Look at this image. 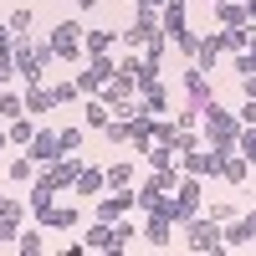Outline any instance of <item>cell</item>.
Wrapping results in <instances>:
<instances>
[{"label": "cell", "instance_id": "obj_52", "mask_svg": "<svg viewBox=\"0 0 256 256\" xmlns=\"http://www.w3.org/2000/svg\"><path fill=\"white\" fill-rule=\"evenodd\" d=\"M251 169H256V159H251Z\"/></svg>", "mask_w": 256, "mask_h": 256}, {"label": "cell", "instance_id": "obj_48", "mask_svg": "<svg viewBox=\"0 0 256 256\" xmlns=\"http://www.w3.org/2000/svg\"><path fill=\"white\" fill-rule=\"evenodd\" d=\"M6 88H10V72H0V92H6Z\"/></svg>", "mask_w": 256, "mask_h": 256}, {"label": "cell", "instance_id": "obj_41", "mask_svg": "<svg viewBox=\"0 0 256 256\" xmlns=\"http://www.w3.org/2000/svg\"><path fill=\"white\" fill-rule=\"evenodd\" d=\"M56 134H62V148H67V154L82 148V128H56Z\"/></svg>", "mask_w": 256, "mask_h": 256}, {"label": "cell", "instance_id": "obj_9", "mask_svg": "<svg viewBox=\"0 0 256 256\" xmlns=\"http://www.w3.org/2000/svg\"><path fill=\"white\" fill-rule=\"evenodd\" d=\"M180 88H184V102H195V108H205V102L216 98V92H210V72H205V67H195V62H190V67H184Z\"/></svg>", "mask_w": 256, "mask_h": 256}, {"label": "cell", "instance_id": "obj_27", "mask_svg": "<svg viewBox=\"0 0 256 256\" xmlns=\"http://www.w3.org/2000/svg\"><path fill=\"white\" fill-rule=\"evenodd\" d=\"M144 159H148V169H174V164H180V154H174L169 144H159V138L144 148Z\"/></svg>", "mask_w": 256, "mask_h": 256}, {"label": "cell", "instance_id": "obj_36", "mask_svg": "<svg viewBox=\"0 0 256 256\" xmlns=\"http://www.w3.org/2000/svg\"><path fill=\"white\" fill-rule=\"evenodd\" d=\"M205 216H216V220L226 226V220H236V216H241V205H236V200H210V210H205Z\"/></svg>", "mask_w": 256, "mask_h": 256}, {"label": "cell", "instance_id": "obj_12", "mask_svg": "<svg viewBox=\"0 0 256 256\" xmlns=\"http://www.w3.org/2000/svg\"><path fill=\"white\" fill-rule=\"evenodd\" d=\"M26 154H31L36 164H52L56 154H67V148H62V134H56V128H36V138L26 144Z\"/></svg>", "mask_w": 256, "mask_h": 256}, {"label": "cell", "instance_id": "obj_2", "mask_svg": "<svg viewBox=\"0 0 256 256\" xmlns=\"http://www.w3.org/2000/svg\"><path fill=\"white\" fill-rule=\"evenodd\" d=\"M200 138L205 144H216V148H236V138H241V118L236 113H226L216 98L200 108Z\"/></svg>", "mask_w": 256, "mask_h": 256}, {"label": "cell", "instance_id": "obj_29", "mask_svg": "<svg viewBox=\"0 0 256 256\" xmlns=\"http://www.w3.org/2000/svg\"><path fill=\"white\" fill-rule=\"evenodd\" d=\"M102 174H108V190H134V164H128V159L108 164V169H102Z\"/></svg>", "mask_w": 256, "mask_h": 256}, {"label": "cell", "instance_id": "obj_38", "mask_svg": "<svg viewBox=\"0 0 256 256\" xmlns=\"http://www.w3.org/2000/svg\"><path fill=\"white\" fill-rule=\"evenodd\" d=\"M236 148L246 159H256V123H241V138H236Z\"/></svg>", "mask_w": 256, "mask_h": 256}, {"label": "cell", "instance_id": "obj_43", "mask_svg": "<svg viewBox=\"0 0 256 256\" xmlns=\"http://www.w3.org/2000/svg\"><path fill=\"white\" fill-rule=\"evenodd\" d=\"M52 98H56V108H62V102H72V98H77V82H52Z\"/></svg>", "mask_w": 256, "mask_h": 256}, {"label": "cell", "instance_id": "obj_35", "mask_svg": "<svg viewBox=\"0 0 256 256\" xmlns=\"http://www.w3.org/2000/svg\"><path fill=\"white\" fill-rule=\"evenodd\" d=\"M128 144H134L138 154H144V148L154 144V118H134V138H128Z\"/></svg>", "mask_w": 256, "mask_h": 256}, {"label": "cell", "instance_id": "obj_37", "mask_svg": "<svg viewBox=\"0 0 256 256\" xmlns=\"http://www.w3.org/2000/svg\"><path fill=\"white\" fill-rule=\"evenodd\" d=\"M113 230H118V241H123V251H128V246H134L138 236H144V230L134 226V216H123V220H113Z\"/></svg>", "mask_w": 256, "mask_h": 256}, {"label": "cell", "instance_id": "obj_49", "mask_svg": "<svg viewBox=\"0 0 256 256\" xmlns=\"http://www.w3.org/2000/svg\"><path fill=\"white\" fill-rule=\"evenodd\" d=\"M246 16H251V20H256V0H246Z\"/></svg>", "mask_w": 256, "mask_h": 256}, {"label": "cell", "instance_id": "obj_1", "mask_svg": "<svg viewBox=\"0 0 256 256\" xmlns=\"http://www.w3.org/2000/svg\"><path fill=\"white\" fill-rule=\"evenodd\" d=\"M200 210H205V190H200V180H195V174H184V180L164 195V210H154V216H169V220L184 230L190 220L200 216Z\"/></svg>", "mask_w": 256, "mask_h": 256}, {"label": "cell", "instance_id": "obj_22", "mask_svg": "<svg viewBox=\"0 0 256 256\" xmlns=\"http://www.w3.org/2000/svg\"><path fill=\"white\" fill-rule=\"evenodd\" d=\"M220 52H226V41H220V31H216V36H200V52H195V67H205V72H216V62H220Z\"/></svg>", "mask_w": 256, "mask_h": 256}, {"label": "cell", "instance_id": "obj_23", "mask_svg": "<svg viewBox=\"0 0 256 256\" xmlns=\"http://www.w3.org/2000/svg\"><path fill=\"white\" fill-rule=\"evenodd\" d=\"M108 123H113V108H108L102 98H92L88 108H82V128H92V134H102Z\"/></svg>", "mask_w": 256, "mask_h": 256}, {"label": "cell", "instance_id": "obj_18", "mask_svg": "<svg viewBox=\"0 0 256 256\" xmlns=\"http://www.w3.org/2000/svg\"><path fill=\"white\" fill-rule=\"evenodd\" d=\"M246 174H251V159L241 154V148H226V159H220V180H226V184H246Z\"/></svg>", "mask_w": 256, "mask_h": 256}, {"label": "cell", "instance_id": "obj_44", "mask_svg": "<svg viewBox=\"0 0 256 256\" xmlns=\"http://www.w3.org/2000/svg\"><path fill=\"white\" fill-rule=\"evenodd\" d=\"M236 118H241V123H256V102H251V98L241 102V113H236Z\"/></svg>", "mask_w": 256, "mask_h": 256}, {"label": "cell", "instance_id": "obj_4", "mask_svg": "<svg viewBox=\"0 0 256 256\" xmlns=\"http://www.w3.org/2000/svg\"><path fill=\"white\" fill-rule=\"evenodd\" d=\"M154 36H164V20H159V10H148V6H134V20H128V26L118 31V41H123L128 52H134V46L144 52Z\"/></svg>", "mask_w": 256, "mask_h": 256}, {"label": "cell", "instance_id": "obj_7", "mask_svg": "<svg viewBox=\"0 0 256 256\" xmlns=\"http://www.w3.org/2000/svg\"><path fill=\"white\" fill-rule=\"evenodd\" d=\"M220 159H226V148L200 144L195 154H184V159H180V169H184V174H195V180H216V174H220Z\"/></svg>", "mask_w": 256, "mask_h": 256}, {"label": "cell", "instance_id": "obj_26", "mask_svg": "<svg viewBox=\"0 0 256 256\" xmlns=\"http://www.w3.org/2000/svg\"><path fill=\"white\" fill-rule=\"evenodd\" d=\"M138 102H144V113H148V118L169 113V92H164V82H154V88H144V92H138Z\"/></svg>", "mask_w": 256, "mask_h": 256}, {"label": "cell", "instance_id": "obj_25", "mask_svg": "<svg viewBox=\"0 0 256 256\" xmlns=\"http://www.w3.org/2000/svg\"><path fill=\"white\" fill-rule=\"evenodd\" d=\"M216 20L220 26H246V0H216Z\"/></svg>", "mask_w": 256, "mask_h": 256}, {"label": "cell", "instance_id": "obj_47", "mask_svg": "<svg viewBox=\"0 0 256 256\" xmlns=\"http://www.w3.org/2000/svg\"><path fill=\"white\" fill-rule=\"evenodd\" d=\"M134 6H148V10H164V0H134Z\"/></svg>", "mask_w": 256, "mask_h": 256}, {"label": "cell", "instance_id": "obj_50", "mask_svg": "<svg viewBox=\"0 0 256 256\" xmlns=\"http://www.w3.org/2000/svg\"><path fill=\"white\" fill-rule=\"evenodd\" d=\"M6 144H10V134H6V128H0V148H6Z\"/></svg>", "mask_w": 256, "mask_h": 256}, {"label": "cell", "instance_id": "obj_39", "mask_svg": "<svg viewBox=\"0 0 256 256\" xmlns=\"http://www.w3.org/2000/svg\"><path fill=\"white\" fill-rule=\"evenodd\" d=\"M174 123H180V128H200V108H195V102H184V108L174 113Z\"/></svg>", "mask_w": 256, "mask_h": 256}, {"label": "cell", "instance_id": "obj_32", "mask_svg": "<svg viewBox=\"0 0 256 256\" xmlns=\"http://www.w3.org/2000/svg\"><path fill=\"white\" fill-rule=\"evenodd\" d=\"M36 169H41V164H36L31 154H20V159H10V184H31V180H36Z\"/></svg>", "mask_w": 256, "mask_h": 256}, {"label": "cell", "instance_id": "obj_14", "mask_svg": "<svg viewBox=\"0 0 256 256\" xmlns=\"http://www.w3.org/2000/svg\"><path fill=\"white\" fill-rule=\"evenodd\" d=\"M41 169L52 174V184H56V190H72V184H77V169H82V159H77V154H56L52 164H41Z\"/></svg>", "mask_w": 256, "mask_h": 256}, {"label": "cell", "instance_id": "obj_13", "mask_svg": "<svg viewBox=\"0 0 256 256\" xmlns=\"http://www.w3.org/2000/svg\"><path fill=\"white\" fill-rule=\"evenodd\" d=\"M56 195H62V190L52 184V174H46V169H36V180H31V210H36V220L56 205Z\"/></svg>", "mask_w": 256, "mask_h": 256}, {"label": "cell", "instance_id": "obj_53", "mask_svg": "<svg viewBox=\"0 0 256 256\" xmlns=\"http://www.w3.org/2000/svg\"><path fill=\"white\" fill-rule=\"evenodd\" d=\"M210 6H216V0H210Z\"/></svg>", "mask_w": 256, "mask_h": 256}, {"label": "cell", "instance_id": "obj_30", "mask_svg": "<svg viewBox=\"0 0 256 256\" xmlns=\"http://www.w3.org/2000/svg\"><path fill=\"white\" fill-rule=\"evenodd\" d=\"M220 41H226V52H246L251 46V20L246 26H220Z\"/></svg>", "mask_w": 256, "mask_h": 256}, {"label": "cell", "instance_id": "obj_3", "mask_svg": "<svg viewBox=\"0 0 256 256\" xmlns=\"http://www.w3.org/2000/svg\"><path fill=\"white\" fill-rule=\"evenodd\" d=\"M184 246H190V251H200V256L226 251V226H220L216 216H205V210H200V216L184 226Z\"/></svg>", "mask_w": 256, "mask_h": 256}, {"label": "cell", "instance_id": "obj_51", "mask_svg": "<svg viewBox=\"0 0 256 256\" xmlns=\"http://www.w3.org/2000/svg\"><path fill=\"white\" fill-rule=\"evenodd\" d=\"M0 184H6V174H0Z\"/></svg>", "mask_w": 256, "mask_h": 256}, {"label": "cell", "instance_id": "obj_33", "mask_svg": "<svg viewBox=\"0 0 256 256\" xmlns=\"http://www.w3.org/2000/svg\"><path fill=\"white\" fill-rule=\"evenodd\" d=\"M113 41H118V31H88V36H82V46H88V56H102Z\"/></svg>", "mask_w": 256, "mask_h": 256}, {"label": "cell", "instance_id": "obj_17", "mask_svg": "<svg viewBox=\"0 0 256 256\" xmlns=\"http://www.w3.org/2000/svg\"><path fill=\"white\" fill-rule=\"evenodd\" d=\"M134 195H138V210H144V216H154V210H164V195H169V190L159 184V174H148Z\"/></svg>", "mask_w": 256, "mask_h": 256}, {"label": "cell", "instance_id": "obj_20", "mask_svg": "<svg viewBox=\"0 0 256 256\" xmlns=\"http://www.w3.org/2000/svg\"><path fill=\"white\" fill-rule=\"evenodd\" d=\"M52 108H56V98H52L46 82H26V113L41 118V113H52Z\"/></svg>", "mask_w": 256, "mask_h": 256}, {"label": "cell", "instance_id": "obj_45", "mask_svg": "<svg viewBox=\"0 0 256 256\" xmlns=\"http://www.w3.org/2000/svg\"><path fill=\"white\" fill-rule=\"evenodd\" d=\"M241 92H246V98L256 102V72H251V77H241Z\"/></svg>", "mask_w": 256, "mask_h": 256}, {"label": "cell", "instance_id": "obj_34", "mask_svg": "<svg viewBox=\"0 0 256 256\" xmlns=\"http://www.w3.org/2000/svg\"><path fill=\"white\" fill-rule=\"evenodd\" d=\"M20 113H26V98H20V92H10V88H6V92H0V118L10 123V118H20Z\"/></svg>", "mask_w": 256, "mask_h": 256}, {"label": "cell", "instance_id": "obj_46", "mask_svg": "<svg viewBox=\"0 0 256 256\" xmlns=\"http://www.w3.org/2000/svg\"><path fill=\"white\" fill-rule=\"evenodd\" d=\"M72 6H77L82 16H88V10H98V6H102V0H72Z\"/></svg>", "mask_w": 256, "mask_h": 256}, {"label": "cell", "instance_id": "obj_28", "mask_svg": "<svg viewBox=\"0 0 256 256\" xmlns=\"http://www.w3.org/2000/svg\"><path fill=\"white\" fill-rule=\"evenodd\" d=\"M102 138L118 144V148H128V138H134V118H118V113H113V123L102 128Z\"/></svg>", "mask_w": 256, "mask_h": 256}, {"label": "cell", "instance_id": "obj_8", "mask_svg": "<svg viewBox=\"0 0 256 256\" xmlns=\"http://www.w3.org/2000/svg\"><path fill=\"white\" fill-rule=\"evenodd\" d=\"M134 210H138V195H134V190H113V195L98 200L92 216H98V220H123V216H134Z\"/></svg>", "mask_w": 256, "mask_h": 256}, {"label": "cell", "instance_id": "obj_24", "mask_svg": "<svg viewBox=\"0 0 256 256\" xmlns=\"http://www.w3.org/2000/svg\"><path fill=\"white\" fill-rule=\"evenodd\" d=\"M36 128H41V123H36L31 113H20V118H10V123H6V134H10V144H16V148H26V144L36 138Z\"/></svg>", "mask_w": 256, "mask_h": 256}, {"label": "cell", "instance_id": "obj_5", "mask_svg": "<svg viewBox=\"0 0 256 256\" xmlns=\"http://www.w3.org/2000/svg\"><path fill=\"white\" fill-rule=\"evenodd\" d=\"M82 36H88V31H82V20H56V26H52V56L56 62H82V56H88V46H82Z\"/></svg>", "mask_w": 256, "mask_h": 256}, {"label": "cell", "instance_id": "obj_15", "mask_svg": "<svg viewBox=\"0 0 256 256\" xmlns=\"http://www.w3.org/2000/svg\"><path fill=\"white\" fill-rule=\"evenodd\" d=\"M16 236H20V200L0 195V246H16Z\"/></svg>", "mask_w": 256, "mask_h": 256}, {"label": "cell", "instance_id": "obj_40", "mask_svg": "<svg viewBox=\"0 0 256 256\" xmlns=\"http://www.w3.org/2000/svg\"><path fill=\"white\" fill-rule=\"evenodd\" d=\"M256 72V52L246 46V52H236V77H251Z\"/></svg>", "mask_w": 256, "mask_h": 256}, {"label": "cell", "instance_id": "obj_6", "mask_svg": "<svg viewBox=\"0 0 256 256\" xmlns=\"http://www.w3.org/2000/svg\"><path fill=\"white\" fill-rule=\"evenodd\" d=\"M118 72V62H108V52H102V56H92L88 62V67H82L72 82H77V92H88V98H98L102 88H108V77Z\"/></svg>", "mask_w": 256, "mask_h": 256}, {"label": "cell", "instance_id": "obj_10", "mask_svg": "<svg viewBox=\"0 0 256 256\" xmlns=\"http://www.w3.org/2000/svg\"><path fill=\"white\" fill-rule=\"evenodd\" d=\"M98 98H102V102H108V108L118 113V108H128V102L138 98V82L128 77V72H113V77H108V88H102Z\"/></svg>", "mask_w": 256, "mask_h": 256}, {"label": "cell", "instance_id": "obj_31", "mask_svg": "<svg viewBox=\"0 0 256 256\" xmlns=\"http://www.w3.org/2000/svg\"><path fill=\"white\" fill-rule=\"evenodd\" d=\"M16 251L41 256V251H46V226H41V230H20V236H16Z\"/></svg>", "mask_w": 256, "mask_h": 256}, {"label": "cell", "instance_id": "obj_19", "mask_svg": "<svg viewBox=\"0 0 256 256\" xmlns=\"http://www.w3.org/2000/svg\"><path fill=\"white\" fill-rule=\"evenodd\" d=\"M41 226H46V230H77L82 226V210L77 205H52L46 216H41Z\"/></svg>", "mask_w": 256, "mask_h": 256}, {"label": "cell", "instance_id": "obj_11", "mask_svg": "<svg viewBox=\"0 0 256 256\" xmlns=\"http://www.w3.org/2000/svg\"><path fill=\"white\" fill-rule=\"evenodd\" d=\"M82 246H88V251H123L113 220H98V216H92V226H88V230H82Z\"/></svg>", "mask_w": 256, "mask_h": 256}, {"label": "cell", "instance_id": "obj_16", "mask_svg": "<svg viewBox=\"0 0 256 256\" xmlns=\"http://www.w3.org/2000/svg\"><path fill=\"white\" fill-rule=\"evenodd\" d=\"M174 230H180V226L169 220V216H148V220H144V241L159 246V251H169V246H174Z\"/></svg>", "mask_w": 256, "mask_h": 256}, {"label": "cell", "instance_id": "obj_42", "mask_svg": "<svg viewBox=\"0 0 256 256\" xmlns=\"http://www.w3.org/2000/svg\"><path fill=\"white\" fill-rule=\"evenodd\" d=\"M6 26H10L16 36H26V31H31V10H10V20H6Z\"/></svg>", "mask_w": 256, "mask_h": 256}, {"label": "cell", "instance_id": "obj_21", "mask_svg": "<svg viewBox=\"0 0 256 256\" xmlns=\"http://www.w3.org/2000/svg\"><path fill=\"white\" fill-rule=\"evenodd\" d=\"M72 190H77V195H102V190H108V174H102L98 164H82V169H77V184H72Z\"/></svg>", "mask_w": 256, "mask_h": 256}]
</instances>
